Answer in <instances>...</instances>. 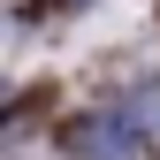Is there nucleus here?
Returning a JSON list of instances; mask_svg holds the SVG:
<instances>
[{
  "instance_id": "nucleus-1",
  "label": "nucleus",
  "mask_w": 160,
  "mask_h": 160,
  "mask_svg": "<svg viewBox=\"0 0 160 160\" xmlns=\"http://www.w3.org/2000/svg\"><path fill=\"white\" fill-rule=\"evenodd\" d=\"M69 145H76V160H137L145 152V130H137L130 107H99V114H84L69 130Z\"/></svg>"
}]
</instances>
